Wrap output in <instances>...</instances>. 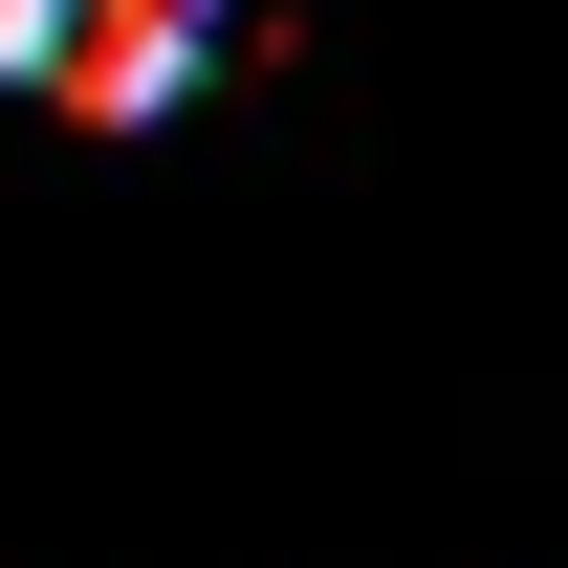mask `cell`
Instances as JSON below:
<instances>
[{"label": "cell", "mask_w": 568, "mask_h": 568, "mask_svg": "<svg viewBox=\"0 0 568 568\" xmlns=\"http://www.w3.org/2000/svg\"><path fill=\"white\" fill-rule=\"evenodd\" d=\"M263 22H284V0H263Z\"/></svg>", "instance_id": "cell-2"}, {"label": "cell", "mask_w": 568, "mask_h": 568, "mask_svg": "<svg viewBox=\"0 0 568 568\" xmlns=\"http://www.w3.org/2000/svg\"><path fill=\"white\" fill-rule=\"evenodd\" d=\"M67 22H88V0H0V88H44V67H67Z\"/></svg>", "instance_id": "cell-1"}]
</instances>
